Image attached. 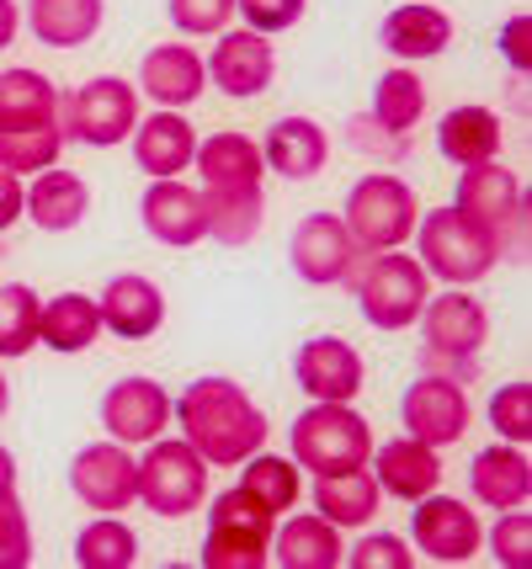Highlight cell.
Wrapping results in <instances>:
<instances>
[{
	"label": "cell",
	"mask_w": 532,
	"mask_h": 569,
	"mask_svg": "<svg viewBox=\"0 0 532 569\" xmlns=\"http://www.w3.org/2000/svg\"><path fill=\"white\" fill-rule=\"evenodd\" d=\"M165 426H171V395L144 372H133L102 395V431L112 442L144 447L154 437H165Z\"/></svg>",
	"instance_id": "16"
},
{
	"label": "cell",
	"mask_w": 532,
	"mask_h": 569,
	"mask_svg": "<svg viewBox=\"0 0 532 569\" xmlns=\"http://www.w3.org/2000/svg\"><path fill=\"white\" fill-rule=\"evenodd\" d=\"M32 565V521H27L22 500H0V569H27Z\"/></svg>",
	"instance_id": "44"
},
{
	"label": "cell",
	"mask_w": 532,
	"mask_h": 569,
	"mask_svg": "<svg viewBox=\"0 0 532 569\" xmlns=\"http://www.w3.org/2000/svg\"><path fill=\"white\" fill-rule=\"evenodd\" d=\"M383 506V490L373 469L362 463V469H347V473H320L314 479V511L330 517L335 527H368V521L379 517Z\"/></svg>",
	"instance_id": "32"
},
{
	"label": "cell",
	"mask_w": 532,
	"mask_h": 569,
	"mask_svg": "<svg viewBox=\"0 0 532 569\" xmlns=\"http://www.w3.org/2000/svg\"><path fill=\"white\" fill-rule=\"evenodd\" d=\"M304 11H309V0H234V17H245V27H251V32H267V38L299 27Z\"/></svg>",
	"instance_id": "45"
},
{
	"label": "cell",
	"mask_w": 532,
	"mask_h": 569,
	"mask_svg": "<svg viewBox=\"0 0 532 569\" xmlns=\"http://www.w3.org/2000/svg\"><path fill=\"white\" fill-rule=\"evenodd\" d=\"M139 86H144V97H150L154 107L181 112V107H192V101L208 91V64L192 43H160V49L144 53Z\"/></svg>",
	"instance_id": "20"
},
{
	"label": "cell",
	"mask_w": 532,
	"mask_h": 569,
	"mask_svg": "<svg viewBox=\"0 0 532 569\" xmlns=\"http://www.w3.org/2000/svg\"><path fill=\"white\" fill-rule=\"evenodd\" d=\"M347 144L362 149V154H373V160H405L410 133H389V128H379L368 112H357L352 123H347Z\"/></svg>",
	"instance_id": "46"
},
{
	"label": "cell",
	"mask_w": 532,
	"mask_h": 569,
	"mask_svg": "<svg viewBox=\"0 0 532 569\" xmlns=\"http://www.w3.org/2000/svg\"><path fill=\"white\" fill-rule=\"evenodd\" d=\"M341 223L352 229V240L362 256H379V250H400L415 234L421 223V202H415V187L394 171H373L362 176L352 192H347V208H341Z\"/></svg>",
	"instance_id": "3"
},
{
	"label": "cell",
	"mask_w": 532,
	"mask_h": 569,
	"mask_svg": "<svg viewBox=\"0 0 532 569\" xmlns=\"http://www.w3.org/2000/svg\"><path fill=\"white\" fill-rule=\"evenodd\" d=\"M347 559L341 527L330 517H288L282 527H272V565L282 569H335Z\"/></svg>",
	"instance_id": "28"
},
{
	"label": "cell",
	"mask_w": 532,
	"mask_h": 569,
	"mask_svg": "<svg viewBox=\"0 0 532 569\" xmlns=\"http://www.w3.org/2000/svg\"><path fill=\"white\" fill-rule=\"evenodd\" d=\"M490 426H495V437L501 442H516L528 447L532 442V383H501L495 395H490Z\"/></svg>",
	"instance_id": "40"
},
{
	"label": "cell",
	"mask_w": 532,
	"mask_h": 569,
	"mask_svg": "<svg viewBox=\"0 0 532 569\" xmlns=\"http://www.w3.org/2000/svg\"><path fill=\"white\" fill-rule=\"evenodd\" d=\"M22 198H27L22 176L0 171V234H6V229H11V223L22 219Z\"/></svg>",
	"instance_id": "49"
},
{
	"label": "cell",
	"mask_w": 532,
	"mask_h": 569,
	"mask_svg": "<svg viewBox=\"0 0 532 569\" xmlns=\"http://www.w3.org/2000/svg\"><path fill=\"white\" fill-rule=\"evenodd\" d=\"M352 293L373 330H410L431 298V277L405 250H379L368 256V267L352 272Z\"/></svg>",
	"instance_id": "4"
},
{
	"label": "cell",
	"mask_w": 532,
	"mask_h": 569,
	"mask_svg": "<svg viewBox=\"0 0 532 569\" xmlns=\"http://www.w3.org/2000/svg\"><path fill=\"white\" fill-rule=\"evenodd\" d=\"M453 208H463L469 219H480L484 229H495L501 240V261H528V187L522 176L501 166V160H484L469 166L458 176V198Z\"/></svg>",
	"instance_id": "5"
},
{
	"label": "cell",
	"mask_w": 532,
	"mask_h": 569,
	"mask_svg": "<svg viewBox=\"0 0 532 569\" xmlns=\"http://www.w3.org/2000/svg\"><path fill=\"white\" fill-rule=\"evenodd\" d=\"M97 309H102V330H112L118 341H150L165 325V293L139 272L112 277L97 298Z\"/></svg>",
	"instance_id": "22"
},
{
	"label": "cell",
	"mask_w": 532,
	"mask_h": 569,
	"mask_svg": "<svg viewBox=\"0 0 532 569\" xmlns=\"http://www.w3.org/2000/svg\"><path fill=\"white\" fill-rule=\"evenodd\" d=\"M421 347L436 351H463V357H480L484 341H490V315L474 293L463 288H448V293H431L426 309H421Z\"/></svg>",
	"instance_id": "18"
},
{
	"label": "cell",
	"mask_w": 532,
	"mask_h": 569,
	"mask_svg": "<svg viewBox=\"0 0 532 569\" xmlns=\"http://www.w3.org/2000/svg\"><path fill=\"white\" fill-rule=\"evenodd\" d=\"M341 565H352V569H415V548H410L405 538H394V532H368L357 548H347Z\"/></svg>",
	"instance_id": "42"
},
{
	"label": "cell",
	"mask_w": 532,
	"mask_h": 569,
	"mask_svg": "<svg viewBox=\"0 0 532 569\" xmlns=\"http://www.w3.org/2000/svg\"><path fill=\"white\" fill-rule=\"evenodd\" d=\"M107 0H32L27 27L43 49H86L102 32Z\"/></svg>",
	"instance_id": "31"
},
{
	"label": "cell",
	"mask_w": 532,
	"mask_h": 569,
	"mask_svg": "<svg viewBox=\"0 0 532 569\" xmlns=\"http://www.w3.org/2000/svg\"><path fill=\"white\" fill-rule=\"evenodd\" d=\"M469 421H474L469 389L453 383V378H431V372H421V378L405 389V399H400V426H405V437H415V442H426V447L458 442V437L469 431Z\"/></svg>",
	"instance_id": "12"
},
{
	"label": "cell",
	"mask_w": 532,
	"mask_h": 569,
	"mask_svg": "<svg viewBox=\"0 0 532 569\" xmlns=\"http://www.w3.org/2000/svg\"><path fill=\"white\" fill-rule=\"evenodd\" d=\"M272 80H278L272 38L251 32V27H224L208 53V86L224 91L229 101H255L261 91H272Z\"/></svg>",
	"instance_id": "11"
},
{
	"label": "cell",
	"mask_w": 532,
	"mask_h": 569,
	"mask_svg": "<svg viewBox=\"0 0 532 569\" xmlns=\"http://www.w3.org/2000/svg\"><path fill=\"white\" fill-rule=\"evenodd\" d=\"M293 378L309 399H325V405H352L368 383V368H362V351L341 336H314L299 347L293 357Z\"/></svg>",
	"instance_id": "17"
},
{
	"label": "cell",
	"mask_w": 532,
	"mask_h": 569,
	"mask_svg": "<svg viewBox=\"0 0 532 569\" xmlns=\"http://www.w3.org/2000/svg\"><path fill=\"white\" fill-rule=\"evenodd\" d=\"M91 213V187L76 171H38L22 198V219H32L43 234H70Z\"/></svg>",
	"instance_id": "27"
},
{
	"label": "cell",
	"mask_w": 532,
	"mask_h": 569,
	"mask_svg": "<svg viewBox=\"0 0 532 569\" xmlns=\"http://www.w3.org/2000/svg\"><path fill=\"white\" fill-rule=\"evenodd\" d=\"M208 473H213V463L187 437H154V442H144V458H139V500L154 517L181 521L203 511Z\"/></svg>",
	"instance_id": "8"
},
{
	"label": "cell",
	"mask_w": 532,
	"mask_h": 569,
	"mask_svg": "<svg viewBox=\"0 0 532 569\" xmlns=\"http://www.w3.org/2000/svg\"><path fill=\"white\" fill-rule=\"evenodd\" d=\"M171 421L181 426V437L198 447L213 469H240L272 437L267 410L234 378H198V383H187V395L171 399Z\"/></svg>",
	"instance_id": "1"
},
{
	"label": "cell",
	"mask_w": 532,
	"mask_h": 569,
	"mask_svg": "<svg viewBox=\"0 0 532 569\" xmlns=\"http://www.w3.org/2000/svg\"><path fill=\"white\" fill-rule=\"evenodd\" d=\"M6 410H11V378L0 372V416H6Z\"/></svg>",
	"instance_id": "52"
},
{
	"label": "cell",
	"mask_w": 532,
	"mask_h": 569,
	"mask_svg": "<svg viewBox=\"0 0 532 569\" xmlns=\"http://www.w3.org/2000/svg\"><path fill=\"white\" fill-rule=\"evenodd\" d=\"M501 53H506V64L516 74L532 70V17H528V11L506 17V27H501Z\"/></svg>",
	"instance_id": "48"
},
{
	"label": "cell",
	"mask_w": 532,
	"mask_h": 569,
	"mask_svg": "<svg viewBox=\"0 0 532 569\" xmlns=\"http://www.w3.org/2000/svg\"><path fill=\"white\" fill-rule=\"evenodd\" d=\"M59 128H64V144H123L139 128V86H128L123 74H97L76 91H59Z\"/></svg>",
	"instance_id": "6"
},
{
	"label": "cell",
	"mask_w": 532,
	"mask_h": 569,
	"mask_svg": "<svg viewBox=\"0 0 532 569\" xmlns=\"http://www.w3.org/2000/svg\"><path fill=\"white\" fill-rule=\"evenodd\" d=\"M192 171L203 176V192H234V187H261L267 160H261V144H255L251 133L224 128L213 139H198Z\"/></svg>",
	"instance_id": "25"
},
{
	"label": "cell",
	"mask_w": 532,
	"mask_h": 569,
	"mask_svg": "<svg viewBox=\"0 0 532 569\" xmlns=\"http://www.w3.org/2000/svg\"><path fill=\"white\" fill-rule=\"evenodd\" d=\"M70 490L86 511H102V517H118L139 500V458L128 452L123 442H91L76 452L70 463Z\"/></svg>",
	"instance_id": "10"
},
{
	"label": "cell",
	"mask_w": 532,
	"mask_h": 569,
	"mask_svg": "<svg viewBox=\"0 0 532 569\" xmlns=\"http://www.w3.org/2000/svg\"><path fill=\"white\" fill-rule=\"evenodd\" d=\"M368 469H373L383 496L405 500V506H415V500L431 496V490H442V458H436V447L415 442V437L383 442L379 452L368 458Z\"/></svg>",
	"instance_id": "21"
},
{
	"label": "cell",
	"mask_w": 532,
	"mask_h": 569,
	"mask_svg": "<svg viewBox=\"0 0 532 569\" xmlns=\"http://www.w3.org/2000/svg\"><path fill=\"white\" fill-rule=\"evenodd\" d=\"M272 527L278 517L251 496V490H224L208 506L203 569H261L272 565Z\"/></svg>",
	"instance_id": "9"
},
{
	"label": "cell",
	"mask_w": 532,
	"mask_h": 569,
	"mask_svg": "<svg viewBox=\"0 0 532 569\" xmlns=\"http://www.w3.org/2000/svg\"><path fill=\"white\" fill-rule=\"evenodd\" d=\"M203 208H208V240L219 246L240 250L251 246L267 223V198L261 187H234V192H203Z\"/></svg>",
	"instance_id": "34"
},
{
	"label": "cell",
	"mask_w": 532,
	"mask_h": 569,
	"mask_svg": "<svg viewBox=\"0 0 532 569\" xmlns=\"http://www.w3.org/2000/svg\"><path fill=\"white\" fill-rule=\"evenodd\" d=\"M102 341V309L86 293H53L38 309V347L59 351V357H80Z\"/></svg>",
	"instance_id": "30"
},
{
	"label": "cell",
	"mask_w": 532,
	"mask_h": 569,
	"mask_svg": "<svg viewBox=\"0 0 532 569\" xmlns=\"http://www.w3.org/2000/svg\"><path fill=\"white\" fill-rule=\"evenodd\" d=\"M17 32H22V6L17 0H0V53L17 43Z\"/></svg>",
	"instance_id": "50"
},
{
	"label": "cell",
	"mask_w": 532,
	"mask_h": 569,
	"mask_svg": "<svg viewBox=\"0 0 532 569\" xmlns=\"http://www.w3.org/2000/svg\"><path fill=\"white\" fill-rule=\"evenodd\" d=\"M469 490H474V500H480V506H490V511L528 506V496H532V458H528V447H516V442L484 447L480 458L469 463Z\"/></svg>",
	"instance_id": "26"
},
{
	"label": "cell",
	"mask_w": 532,
	"mask_h": 569,
	"mask_svg": "<svg viewBox=\"0 0 532 569\" xmlns=\"http://www.w3.org/2000/svg\"><path fill=\"white\" fill-rule=\"evenodd\" d=\"M261 160L282 181H309V176L325 171L330 133L314 118H278V123L267 128V139H261Z\"/></svg>",
	"instance_id": "24"
},
{
	"label": "cell",
	"mask_w": 532,
	"mask_h": 569,
	"mask_svg": "<svg viewBox=\"0 0 532 569\" xmlns=\"http://www.w3.org/2000/svg\"><path fill=\"white\" fill-rule=\"evenodd\" d=\"M64 154V128L59 123H32V128H0V171L32 176L59 166Z\"/></svg>",
	"instance_id": "38"
},
{
	"label": "cell",
	"mask_w": 532,
	"mask_h": 569,
	"mask_svg": "<svg viewBox=\"0 0 532 569\" xmlns=\"http://www.w3.org/2000/svg\"><path fill=\"white\" fill-rule=\"evenodd\" d=\"M379 43L400 64H421V59H436L453 43V17L442 6H426V0H410V6H394L379 27Z\"/></svg>",
	"instance_id": "23"
},
{
	"label": "cell",
	"mask_w": 532,
	"mask_h": 569,
	"mask_svg": "<svg viewBox=\"0 0 532 569\" xmlns=\"http://www.w3.org/2000/svg\"><path fill=\"white\" fill-rule=\"evenodd\" d=\"M362 267V250H357L352 229L341 223V213H309L293 229V272L314 282V288H335V282H352V272Z\"/></svg>",
	"instance_id": "14"
},
{
	"label": "cell",
	"mask_w": 532,
	"mask_h": 569,
	"mask_svg": "<svg viewBox=\"0 0 532 569\" xmlns=\"http://www.w3.org/2000/svg\"><path fill=\"white\" fill-rule=\"evenodd\" d=\"M484 543H490V553H495V565L528 569L532 565V517L522 511V506L501 511V521L484 532Z\"/></svg>",
	"instance_id": "41"
},
{
	"label": "cell",
	"mask_w": 532,
	"mask_h": 569,
	"mask_svg": "<svg viewBox=\"0 0 532 569\" xmlns=\"http://www.w3.org/2000/svg\"><path fill=\"white\" fill-rule=\"evenodd\" d=\"M410 532H415V548H421L426 559H436V565H469L484 548L480 517H474L463 500L442 496V490H431V496L415 500Z\"/></svg>",
	"instance_id": "13"
},
{
	"label": "cell",
	"mask_w": 532,
	"mask_h": 569,
	"mask_svg": "<svg viewBox=\"0 0 532 569\" xmlns=\"http://www.w3.org/2000/svg\"><path fill=\"white\" fill-rule=\"evenodd\" d=\"M133 166L150 176V181H160V176H181L192 171V154H198V128L187 123L181 112H171V107H154L150 118H139V128H133Z\"/></svg>",
	"instance_id": "19"
},
{
	"label": "cell",
	"mask_w": 532,
	"mask_h": 569,
	"mask_svg": "<svg viewBox=\"0 0 532 569\" xmlns=\"http://www.w3.org/2000/svg\"><path fill=\"white\" fill-rule=\"evenodd\" d=\"M133 559H139V532L123 517H97L80 527L76 538L80 569H133Z\"/></svg>",
	"instance_id": "37"
},
{
	"label": "cell",
	"mask_w": 532,
	"mask_h": 569,
	"mask_svg": "<svg viewBox=\"0 0 532 569\" xmlns=\"http://www.w3.org/2000/svg\"><path fill=\"white\" fill-rule=\"evenodd\" d=\"M379 128L389 133H410V128L426 118V80L415 74V64H394L383 70L379 91H373V112H368Z\"/></svg>",
	"instance_id": "36"
},
{
	"label": "cell",
	"mask_w": 532,
	"mask_h": 569,
	"mask_svg": "<svg viewBox=\"0 0 532 569\" xmlns=\"http://www.w3.org/2000/svg\"><path fill=\"white\" fill-rule=\"evenodd\" d=\"M501 139H506V128H501V118L490 107H453L436 123V149L458 171L484 166V160H501Z\"/></svg>",
	"instance_id": "29"
},
{
	"label": "cell",
	"mask_w": 532,
	"mask_h": 569,
	"mask_svg": "<svg viewBox=\"0 0 532 569\" xmlns=\"http://www.w3.org/2000/svg\"><path fill=\"white\" fill-rule=\"evenodd\" d=\"M171 22L187 38H219L234 22V0H171Z\"/></svg>",
	"instance_id": "43"
},
{
	"label": "cell",
	"mask_w": 532,
	"mask_h": 569,
	"mask_svg": "<svg viewBox=\"0 0 532 569\" xmlns=\"http://www.w3.org/2000/svg\"><path fill=\"white\" fill-rule=\"evenodd\" d=\"M288 447H293V463L320 479V473L362 469V463L373 458V431H368V421L357 416L352 405H325V399H314L304 416L293 421Z\"/></svg>",
	"instance_id": "7"
},
{
	"label": "cell",
	"mask_w": 532,
	"mask_h": 569,
	"mask_svg": "<svg viewBox=\"0 0 532 569\" xmlns=\"http://www.w3.org/2000/svg\"><path fill=\"white\" fill-rule=\"evenodd\" d=\"M415 261L426 267V277L448 282V288H474L501 267V240L495 229H484L480 219H469L463 208H431L415 223Z\"/></svg>",
	"instance_id": "2"
},
{
	"label": "cell",
	"mask_w": 532,
	"mask_h": 569,
	"mask_svg": "<svg viewBox=\"0 0 532 569\" xmlns=\"http://www.w3.org/2000/svg\"><path fill=\"white\" fill-rule=\"evenodd\" d=\"M38 309L43 298L27 282H0V362H17L38 347Z\"/></svg>",
	"instance_id": "39"
},
{
	"label": "cell",
	"mask_w": 532,
	"mask_h": 569,
	"mask_svg": "<svg viewBox=\"0 0 532 569\" xmlns=\"http://www.w3.org/2000/svg\"><path fill=\"white\" fill-rule=\"evenodd\" d=\"M240 490H251L272 517H288L293 506H299V496H304V469L293 463V458H278V452H255V458H245L240 463Z\"/></svg>",
	"instance_id": "35"
},
{
	"label": "cell",
	"mask_w": 532,
	"mask_h": 569,
	"mask_svg": "<svg viewBox=\"0 0 532 569\" xmlns=\"http://www.w3.org/2000/svg\"><path fill=\"white\" fill-rule=\"evenodd\" d=\"M17 496V452L11 447H0V500Z\"/></svg>",
	"instance_id": "51"
},
{
	"label": "cell",
	"mask_w": 532,
	"mask_h": 569,
	"mask_svg": "<svg viewBox=\"0 0 532 569\" xmlns=\"http://www.w3.org/2000/svg\"><path fill=\"white\" fill-rule=\"evenodd\" d=\"M421 372L431 378H453V383H474L480 378V357H463V351H436V347H421Z\"/></svg>",
	"instance_id": "47"
},
{
	"label": "cell",
	"mask_w": 532,
	"mask_h": 569,
	"mask_svg": "<svg viewBox=\"0 0 532 569\" xmlns=\"http://www.w3.org/2000/svg\"><path fill=\"white\" fill-rule=\"evenodd\" d=\"M139 219H144V234L154 246H171V250H192L208 240V208L203 192L187 187L181 176H160L144 187L139 198Z\"/></svg>",
	"instance_id": "15"
},
{
	"label": "cell",
	"mask_w": 532,
	"mask_h": 569,
	"mask_svg": "<svg viewBox=\"0 0 532 569\" xmlns=\"http://www.w3.org/2000/svg\"><path fill=\"white\" fill-rule=\"evenodd\" d=\"M59 123V86L32 64L0 70V128Z\"/></svg>",
	"instance_id": "33"
}]
</instances>
